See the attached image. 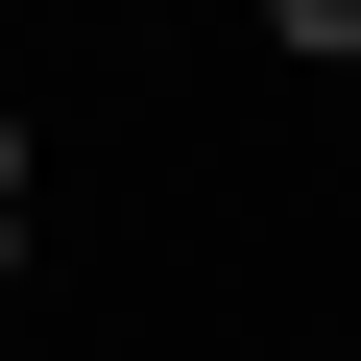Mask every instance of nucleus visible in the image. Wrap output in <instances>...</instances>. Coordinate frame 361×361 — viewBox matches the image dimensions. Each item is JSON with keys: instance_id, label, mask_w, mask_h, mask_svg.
Segmentation results:
<instances>
[{"instance_id": "nucleus-1", "label": "nucleus", "mask_w": 361, "mask_h": 361, "mask_svg": "<svg viewBox=\"0 0 361 361\" xmlns=\"http://www.w3.org/2000/svg\"><path fill=\"white\" fill-rule=\"evenodd\" d=\"M265 25H289V49H337V73H361V0H265Z\"/></svg>"}, {"instance_id": "nucleus-2", "label": "nucleus", "mask_w": 361, "mask_h": 361, "mask_svg": "<svg viewBox=\"0 0 361 361\" xmlns=\"http://www.w3.org/2000/svg\"><path fill=\"white\" fill-rule=\"evenodd\" d=\"M0 265H25V145H0Z\"/></svg>"}]
</instances>
